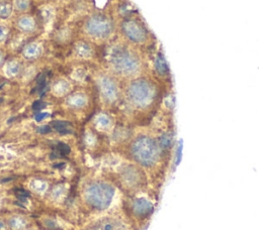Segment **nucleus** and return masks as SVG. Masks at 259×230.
<instances>
[{"instance_id": "nucleus-1", "label": "nucleus", "mask_w": 259, "mask_h": 230, "mask_svg": "<svg viewBox=\"0 0 259 230\" xmlns=\"http://www.w3.org/2000/svg\"><path fill=\"white\" fill-rule=\"evenodd\" d=\"M163 86L149 74H143L123 82L122 104L133 118H142L152 114L160 105Z\"/></svg>"}, {"instance_id": "nucleus-2", "label": "nucleus", "mask_w": 259, "mask_h": 230, "mask_svg": "<svg viewBox=\"0 0 259 230\" xmlns=\"http://www.w3.org/2000/svg\"><path fill=\"white\" fill-rule=\"evenodd\" d=\"M125 150L127 159L144 168L150 178L159 175L169 161L163 153L153 130L135 131L126 143Z\"/></svg>"}, {"instance_id": "nucleus-3", "label": "nucleus", "mask_w": 259, "mask_h": 230, "mask_svg": "<svg viewBox=\"0 0 259 230\" xmlns=\"http://www.w3.org/2000/svg\"><path fill=\"white\" fill-rule=\"evenodd\" d=\"M106 59L111 74L117 79L127 81L147 73L145 52L121 39L110 44Z\"/></svg>"}, {"instance_id": "nucleus-4", "label": "nucleus", "mask_w": 259, "mask_h": 230, "mask_svg": "<svg viewBox=\"0 0 259 230\" xmlns=\"http://www.w3.org/2000/svg\"><path fill=\"white\" fill-rule=\"evenodd\" d=\"M118 32L122 41L144 52L146 50L149 51L157 44L154 34L146 21L136 13L120 18Z\"/></svg>"}, {"instance_id": "nucleus-5", "label": "nucleus", "mask_w": 259, "mask_h": 230, "mask_svg": "<svg viewBox=\"0 0 259 230\" xmlns=\"http://www.w3.org/2000/svg\"><path fill=\"white\" fill-rule=\"evenodd\" d=\"M148 193L149 191L126 196L123 206L130 224L141 227L147 224L153 216L156 203Z\"/></svg>"}, {"instance_id": "nucleus-6", "label": "nucleus", "mask_w": 259, "mask_h": 230, "mask_svg": "<svg viewBox=\"0 0 259 230\" xmlns=\"http://www.w3.org/2000/svg\"><path fill=\"white\" fill-rule=\"evenodd\" d=\"M118 179L127 195L149 191L150 176L144 168L128 159L127 162L120 165L118 169Z\"/></svg>"}, {"instance_id": "nucleus-7", "label": "nucleus", "mask_w": 259, "mask_h": 230, "mask_svg": "<svg viewBox=\"0 0 259 230\" xmlns=\"http://www.w3.org/2000/svg\"><path fill=\"white\" fill-rule=\"evenodd\" d=\"M116 195V188L105 181L90 183L84 192L86 203L97 211H104L110 207Z\"/></svg>"}, {"instance_id": "nucleus-8", "label": "nucleus", "mask_w": 259, "mask_h": 230, "mask_svg": "<svg viewBox=\"0 0 259 230\" xmlns=\"http://www.w3.org/2000/svg\"><path fill=\"white\" fill-rule=\"evenodd\" d=\"M146 55L147 74L158 81L163 87L171 83V73L163 51L158 47H152Z\"/></svg>"}, {"instance_id": "nucleus-9", "label": "nucleus", "mask_w": 259, "mask_h": 230, "mask_svg": "<svg viewBox=\"0 0 259 230\" xmlns=\"http://www.w3.org/2000/svg\"><path fill=\"white\" fill-rule=\"evenodd\" d=\"M85 31L94 39H109L116 31V23L108 15L97 13L91 15L85 23Z\"/></svg>"}, {"instance_id": "nucleus-10", "label": "nucleus", "mask_w": 259, "mask_h": 230, "mask_svg": "<svg viewBox=\"0 0 259 230\" xmlns=\"http://www.w3.org/2000/svg\"><path fill=\"white\" fill-rule=\"evenodd\" d=\"M98 89L103 102L109 106L122 103V86L112 74H102L97 79Z\"/></svg>"}, {"instance_id": "nucleus-11", "label": "nucleus", "mask_w": 259, "mask_h": 230, "mask_svg": "<svg viewBox=\"0 0 259 230\" xmlns=\"http://www.w3.org/2000/svg\"><path fill=\"white\" fill-rule=\"evenodd\" d=\"M155 132L157 141L168 159H170L174 148V131L172 127H164L159 130H153Z\"/></svg>"}, {"instance_id": "nucleus-12", "label": "nucleus", "mask_w": 259, "mask_h": 230, "mask_svg": "<svg viewBox=\"0 0 259 230\" xmlns=\"http://www.w3.org/2000/svg\"><path fill=\"white\" fill-rule=\"evenodd\" d=\"M93 230H127V225L121 218L106 217L99 220Z\"/></svg>"}, {"instance_id": "nucleus-13", "label": "nucleus", "mask_w": 259, "mask_h": 230, "mask_svg": "<svg viewBox=\"0 0 259 230\" xmlns=\"http://www.w3.org/2000/svg\"><path fill=\"white\" fill-rule=\"evenodd\" d=\"M95 126L101 131H110L114 128V120L107 113H100L95 118Z\"/></svg>"}, {"instance_id": "nucleus-14", "label": "nucleus", "mask_w": 259, "mask_h": 230, "mask_svg": "<svg viewBox=\"0 0 259 230\" xmlns=\"http://www.w3.org/2000/svg\"><path fill=\"white\" fill-rule=\"evenodd\" d=\"M75 51H76V54L78 56L83 58V59L90 58L92 55V53H93V49H92L91 45L88 44L87 42H84V41L78 42L75 45Z\"/></svg>"}, {"instance_id": "nucleus-15", "label": "nucleus", "mask_w": 259, "mask_h": 230, "mask_svg": "<svg viewBox=\"0 0 259 230\" xmlns=\"http://www.w3.org/2000/svg\"><path fill=\"white\" fill-rule=\"evenodd\" d=\"M40 52H41V47L38 43H35V42L27 44L23 49V54L29 59L38 56Z\"/></svg>"}, {"instance_id": "nucleus-16", "label": "nucleus", "mask_w": 259, "mask_h": 230, "mask_svg": "<svg viewBox=\"0 0 259 230\" xmlns=\"http://www.w3.org/2000/svg\"><path fill=\"white\" fill-rule=\"evenodd\" d=\"M52 126L61 134H68V133L72 132L71 124L67 121H60V120L54 121V122H52Z\"/></svg>"}, {"instance_id": "nucleus-17", "label": "nucleus", "mask_w": 259, "mask_h": 230, "mask_svg": "<svg viewBox=\"0 0 259 230\" xmlns=\"http://www.w3.org/2000/svg\"><path fill=\"white\" fill-rule=\"evenodd\" d=\"M18 26L23 31H31L34 28V20L28 16H22L18 20Z\"/></svg>"}, {"instance_id": "nucleus-18", "label": "nucleus", "mask_w": 259, "mask_h": 230, "mask_svg": "<svg viewBox=\"0 0 259 230\" xmlns=\"http://www.w3.org/2000/svg\"><path fill=\"white\" fill-rule=\"evenodd\" d=\"M87 103V99L83 94H75L69 98V104L73 107H83Z\"/></svg>"}, {"instance_id": "nucleus-19", "label": "nucleus", "mask_w": 259, "mask_h": 230, "mask_svg": "<svg viewBox=\"0 0 259 230\" xmlns=\"http://www.w3.org/2000/svg\"><path fill=\"white\" fill-rule=\"evenodd\" d=\"M26 225V221L20 217H13L9 221V226L13 230H21Z\"/></svg>"}, {"instance_id": "nucleus-20", "label": "nucleus", "mask_w": 259, "mask_h": 230, "mask_svg": "<svg viewBox=\"0 0 259 230\" xmlns=\"http://www.w3.org/2000/svg\"><path fill=\"white\" fill-rule=\"evenodd\" d=\"M12 12L11 4L7 1H0V18H7Z\"/></svg>"}, {"instance_id": "nucleus-21", "label": "nucleus", "mask_w": 259, "mask_h": 230, "mask_svg": "<svg viewBox=\"0 0 259 230\" xmlns=\"http://www.w3.org/2000/svg\"><path fill=\"white\" fill-rule=\"evenodd\" d=\"M20 70V66L16 61H11L6 66V73L8 76H15Z\"/></svg>"}, {"instance_id": "nucleus-22", "label": "nucleus", "mask_w": 259, "mask_h": 230, "mask_svg": "<svg viewBox=\"0 0 259 230\" xmlns=\"http://www.w3.org/2000/svg\"><path fill=\"white\" fill-rule=\"evenodd\" d=\"M54 89H55L56 94L62 95L69 90V84L66 81H59L58 83H56Z\"/></svg>"}, {"instance_id": "nucleus-23", "label": "nucleus", "mask_w": 259, "mask_h": 230, "mask_svg": "<svg viewBox=\"0 0 259 230\" xmlns=\"http://www.w3.org/2000/svg\"><path fill=\"white\" fill-rule=\"evenodd\" d=\"M14 5H15L16 9L23 11L28 8L29 0H14Z\"/></svg>"}, {"instance_id": "nucleus-24", "label": "nucleus", "mask_w": 259, "mask_h": 230, "mask_svg": "<svg viewBox=\"0 0 259 230\" xmlns=\"http://www.w3.org/2000/svg\"><path fill=\"white\" fill-rule=\"evenodd\" d=\"M57 149H58V151H59L61 154H63V155L69 154V153H70V151H71L70 146H69L68 144H66V143H63V142L58 143Z\"/></svg>"}, {"instance_id": "nucleus-25", "label": "nucleus", "mask_w": 259, "mask_h": 230, "mask_svg": "<svg viewBox=\"0 0 259 230\" xmlns=\"http://www.w3.org/2000/svg\"><path fill=\"white\" fill-rule=\"evenodd\" d=\"M15 194L17 195L18 198H27V197H29V193L22 190V189H16Z\"/></svg>"}, {"instance_id": "nucleus-26", "label": "nucleus", "mask_w": 259, "mask_h": 230, "mask_svg": "<svg viewBox=\"0 0 259 230\" xmlns=\"http://www.w3.org/2000/svg\"><path fill=\"white\" fill-rule=\"evenodd\" d=\"M44 107H46V103L41 102V101H35L33 104H32V109L35 110V111H38L40 109H42Z\"/></svg>"}, {"instance_id": "nucleus-27", "label": "nucleus", "mask_w": 259, "mask_h": 230, "mask_svg": "<svg viewBox=\"0 0 259 230\" xmlns=\"http://www.w3.org/2000/svg\"><path fill=\"white\" fill-rule=\"evenodd\" d=\"M8 34V29L4 25H0V41L5 39Z\"/></svg>"}, {"instance_id": "nucleus-28", "label": "nucleus", "mask_w": 259, "mask_h": 230, "mask_svg": "<svg viewBox=\"0 0 259 230\" xmlns=\"http://www.w3.org/2000/svg\"><path fill=\"white\" fill-rule=\"evenodd\" d=\"M49 116H50V114L48 112H39V113L35 114L34 118H35L36 121H41V120H44L45 118H47Z\"/></svg>"}, {"instance_id": "nucleus-29", "label": "nucleus", "mask_w": 259, "mask_h": 230, "mask_svg": "<svg viewBox=\"0 0 259 230\" xmlns=\"http://www.w3.org/2000/svg\"><path fill=\"white\" fill-rule=\"evenodd\" d=\"M37 131H38L39 133H42V134L49 133V132L51 131V127H50L49 125H44V126L38 127V128H37Z\"/></svg>"}, {"instance_id": "nucleus-30", "label": "nucleus", "mask_w": 259, "mask_h": 230, "mask_svg": "<svg viewBox=\"0 0 259 230\" xmlns=\"http://www.w3.org/2000/svg\"><path fill=\"white\" fill-rule=\"evenodd\" d=\"M4 228H5V226H4L3 222L0 220V230H4Z\"/></svg>"}, {"instance_id": "nucleus-31", "label": "nucleus", "mask_w": 259, "mask_h": 230, "mask_svg": "<svg viewBox=\"0 0 259 230\" xmlns=\"http://www.w3.org/2000/svg\"><path fill=\"white\" fill-rule=\"evenodd\" d=\"M63 165H65V164H64V163H59V164H56L55 167H62Z\"/></svg>"}, {"instance_id": "nucleus-32", "label": "nucleus", "mask_w": 259, "mask_h": 230, "mask_svg": "<svg viewBox=\"0 0 259 230\" xmlns=\"http://www.w3.org/2000/svg\"><path fill=\"white\" fill-rule=\"evenodd\" d=\"M2 61H3V55H2V52L0 51V64L2 63Z\"/></svg>"}, {"instance_id": "nucleus-33", "label": "nucleus", "mask_w": 259, "mask_h": 230, "mask_svg": "<svg viewBox=\"0 0 259 230\" xmlns=\"http://www.w3.org/2000/svg\"><path fill=\"white\" fill-rule=\"evenodd\" d=\"M4 85V83H2V84H0V89H1V87Z\"/></svg>"}, {"instance_id": "nucleus-34", "label": "nucleus", "mask_w": 259, "mask_h": 230, "mask_svg": "<svg viewBox=\"0 0 259 230\" xmlns=\"http://www.w3.org/2000/svg\"><path fill=\"white\" fill-rule=\"evenodd\" d=\"M3 101V98H0V103Z\"/></svg>"}]
</instances>
